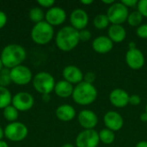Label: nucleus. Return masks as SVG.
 <instances>
[{
    "label": "nucleus",
    "instance_id": "obj_1",
    "mask_svg": "<svg viewBox=\"0 0 147 147\" xmlns=\"http://www.w3.org/2000/svg\"><path fill=\"white\" fill-rule=\"evenodd\" d=\"M27 58L26 49L19 44H9L5 46L1 52L0 59L5 68L12 69L22 65Z\"/></svg>",
    "mask_w": 147,
    "mask_h": 147
},
{
    "label": "nucleus",
    "instance_id": "obj_2",
    "mask_svg": "<svg viewBox=\"0 0 147 147\" xmlns=\"http://www.w3.org/2000/svg\"><path fill=\"white\" fill-rule=\"evenodd\" d=\"M78 31L71 26L61 28L55 35V43L57 47L63 52L73 50L79 43Z\"/></svg>",
    "mask_w": 147,
    "mask_h": 147
},
{
    "label": "nucleus",
    "instance_id": "obj_3",
    "mask_svg": "<svg viewBox=\"0 0 147 147\" xmlns=\"http://www.w3.org/2000/svg\"><path fill=\"white\" fill-rule=\"evenodd\" d=\"M98 91L96 88L84 81L79 83L74 87L72 93L73 101L81 106H88L92 104L97 98Z\"/></svg>",
    "mask_w": 147,
    "mask_h": 147
},
{
    "label": "nucleus",
    "instance_id": "obj_4",
    "mask_svg": "<svg viewBox=\"0 0 147 147\" xmlns=\"http://www.w3.org/2000/svg\"><path fill=\"white\" fill-rule=\"evenodd\" d=\"M30 36L32 40L38 45L48 44L54 36L53 27L46 21H42L33 26Z\"/></svg>",
    "mask_w": 147,
    "mask_h": 147
},
{
    "label": "nucleus",
    "instance_id": "obj_5",
    "mask_svg": "<svg viewBox=\"0 0 147 147\" xmlns=\"http://www.w3.org/2000/svg\"><path fill=\"white\" fill-rule=\"evenodd\" d=\"M34 89L40 94L50 95L56 84L53 76L47 71H40L36 73L32 80Z\"/></svg>",
    "mask_w": 147,
    "mask_h": 147
},
{
    "label": "nucleus",
    "instance_id": "obj_6",
    "mask_svg": "<svg viewBox=\"0 0 147 147\" xmlns=\"http://www.w3.org/2000/svg\"><path fill=\"white\" fill-rule=\"evenodd\" d=\"M106 15L111 24L122 25L127 20L129 10L121 2H115L112 5L109 6Z\"/></svg>",
    "mask_w": 147,
    "mask_h": 147
},
{
    "label": "nucleus",
    "instance_id": "obj_7",
    "mask_svg": "<svg viewBox=\"0 0 147 147\" xmlns=\"http://www.w3.org/2000/svg\"><path fill=\"white\" fill-rule=\"evenodd\" d=\"M28 129L27 126L20 121L9 123L4 128V137L13 142H19L28 136Z\"/></svg>",
    "mask_w": 147,
    "mask_h": 147
},
{
    "label": "nucleus",
    "instance_id": "obj_8",
    "mask_svg": "<svg viewBox=\"0 0 147 147\" xmlns=\"http://www.w3.org/2000/svg\"><path fill=\"white\" fill-rule=\"evenodd\" d=\"M9 70L11 81L16 85H26L33 80L34 76L31 70L24 65L16 66Z\"/></svg>",
    "mask_w": 147,
    "mask_h": 147
},
{
    "label": "nucleus",
    "instance_id": "obj_9",
    "mask_svg": "<svg viewBox=\"0 0 147 147\" xmlns=\"http://www.w3.org/2000/svg\"><path fill=\"white\" fill-rule=\"evenodd\" d=\"M99 142V135L95 129H84L78 134L75 140V144L77 147H97Z\"/></svg>",
    "mask_w": 147,
    "mask_h": 147
},
{
    "label": "nucleus",
    "instance_id": "obj_10",
    "mask_svg": "<svg viewBox=\"0 0 147 147\" xmlns=\"http://www.w3.org/2000/svg\"><path fill=\"white\" fill-rule=\"evenodd\" d=\"M11 104L19 112H25L33 108L34 104V98L28 92L20 91L13 96Z\"/></svg>",
    "mask_w": 147,
    "mask_h": 147
},
{
    "label": "nucleus",
    "instance_id": "obj_11",
    "mask_svg": "<svg viewBox=\"0 0 147 147\" xmlns=\"http://www.w3.org/2000/svg\"><path fill=\"white\" fill-rule=\"evenodd\" d=\"M66 20L65 10L59 6H53L47 9L45 13V21L51 26H59Z\"/></svg>",
    "mask_w": 147,
    "mask_h": 147
},
{
    "label": "nucleus",
    "instance_id": "obj_12",
    "mask_svg": "<svg viewBox=\"0 0 147 147\" xmlns=\"http://www.w3.org/2000/svg\"><path fill=\"white\" fill-rule=\"evenodd\" d=\"M144 53L138 48L128 49L126 53V63L132 70H140L145 65Z\"/></svg>",
    "mask_w": 147,
    "mask_h": 147
},
{
    "label": "nucleus",
    "instance_id": "obj_13",
    "mask_svg": "<svg viewBox=\"0 0 147 147\" xmlns=\"http://www.w3.org/2000/svg\"><path fill=\"white\" fill-rule=\"evenodd\" d=\"M78 121L84 130H91L96 127L98 123V117L92 110L84 109L78 113Z\"/></svg>",
    "mask_w": 147,
    "mask_h": 147
},
{
    "label": "nucleus",
    "instance_id": "obj_14",
    "mask_svg": "<svg viewBox=\"0 0 147 147\" xmlns=\"http://www.w3.org/2000/svg\"><path fill=\"white\" fill-rule=\"evenodd\" d=\"M103 123L106 128L113 132H117L122 128L124 120L120 113L116 111H108L103 116Z\"/></svg>",
    "mask_w": 147,
    "mask_h": 147
},
{
    "label": "nucleus",
    "instance_id": "obj_15",
    "mask_svg": "<svg viewBox=\"0 0 147 147\" xmlns=\"http://www.w3.org/2000/svg\"><path fill=\"white\" fill-rule=\"evenodd\" d=\"M70 22L71 26L78 31L85 29L89 23V16L84 9H76L70 15Z\"/></svg>",
    "mask_w": 147,
    "mask_h": 147
},
{
    "label": "nucleus",
    "instance_id": "obj_16",
    "mask_svg": "<svg viewBox=\"0 0 147 147\" xmlns=\"http://www.w3.org/2000/svg\"><path fill=\"white\" fill-rule=\"evenodd\" d=\"M84 73L81 69L76 65H67L63 69L62 76L64 80L73 84H78L84 81Z\"/></svg>",
    "mask_w": 147,
    "mask_h": 147
},
{
    "label": "nucleus",
    "instance_id": "obj_17",
    "mask_svg": "<svg viewBox=\"0 0 147 147\" xmlns=\"http://www.w3.org/2000/svg\"><path fill=\"white\" fill-rule=\"evenodd\" d=\"M129 94L120 88L113 90L109 94V102L110 103L118 109L125 108L129 104Z\"/></svg>",
    "mask_w": 147,
    "mask_h": 147
},
{
    "label": "nucleus",
    "instance_id": "obj_18",
    "mask_svg": "<svg viewBox=\"0 0 147 147\" xmlns=\"http://www.w3.org/2000/svg\"><path fill=\"white\" fill-rule=\"evenodd\" d=\"M113 47L114 43L109 38V36L101 35L95 38L92 41V48L97 53H108L113 49Z\"/></svg>",
    "mask_w": 147,
    "mask_h": 147
},
{
    "label": "nucleus",
    "instance_id": "obj_19",
    "mask_svg": "<svg viewBox=\"0 0 147 147\" xmlns=\"http://www.w3.org/2000/svg\"><path fill=\"white\" fill-rule=\"evenodd\" d=\"M55 115L61 121H71L76 117V110L70 104H62L56 109Z\"/></svg>",
    "mask_w": 147,
    "mask_h": 147
},
{
    "label": "nucleus",
    "instance_id": "obj_20",
    "mask_svg": "<svg viewBox=\"0 0 147 147\" xmlns=\"http://www.w3.org/2000/svg\"><path fill=\"white\" fill-rule=\"evenodd\" d=\"M108 34L113 43H121L124 41L127 37V31L122 25L111 24L109 27Z\"/></svg>",
    "mask_w": 147,
    "mask_h": 147
},
{
    "label": "nucleus",
    "instance_id": "obj_21",
    "mask_svg": "<svg viewBox=\"0 0 147 147\" xmlns=\"http://www.w3.org/2000/svg\"><path fill=\"white\" fill-rule=\"evenodd\" d=\"M73 90H74L73 85L63 79L56 82L53 91L59 97L68 98L72 96Z\"/></svg>",
    "mask_w": 147,
    "mask_h": 147
},
{
    "label": "nucleus",
    "instance_id": "obj_22",
    "mask_svg": "<svg viewBox=\"0 0 147 147\" xmlns=\"http://www.w3.org/2000/svg\"><path fill=\"white\" fill-rule=\"evenodd\" d=\"M13 96L6 88L0 86V109H3L11 104Z\"/></svg>",
    "mask_w": 147,
    "mask_h": 147
},
{
    "label": "nucleus",
    "instance_id": "obj_23",
    "mask_svg": "<svg viewBox=\"0 0 147 147\" xmlns=\"http://www.w3.org/2000/svg\"><path fill=\"white\" fill-rule=\"evenodd\" d=\"M29 20L34 24L39 23L45 19V13L40 7H34L28 12Z\"/></svg>",
    "mask_w": 147,
    "mask_h": 147
},
{
    "label": "nucleus",
    "instance_id": "obj_24",
    "mask_svg": "<svg viewBox=\"0 0 147 147\" xmlns=\"http://www.w3.org/2000/svg\"><path fill=\"white\" fill-rule=\"evenodd\" d=\"M3 115L6 121L10 122H15L19 117V111L12 105H9L3 109Z\"/></svg>",
    "mask_w": 147,
    "mask_h": 147
},
{
    "label": "nucleus",
    "instance_id": "obj_25",
    "mask_svg": "<svg viewBox=\"0 0 147 147\" xmlns=\"http://www.w3.org/2000/svg\"><path fill=\"white\" fill-rule=\"evenodd\" d=\"M98 135H99L100 142H102L105 145H111L115 140V132H113V131H111L106 127L102 129L98 133Z\"/></svg>",
    "mask_w": 147,
    "mask_h": 147
},
{
    "label": "nucleus",
    "instance_id": "obj_26",
    "mask_svg": "<svg viewBox=\"0 0 147 147\" xmlns=\"http://www.w3.org/2000/svg\"><path fill=\"white\" fill-rule=\"evenodd\" d=\"M109 20L106 14H99L95 16L93 20V25L96 29L102 30L109 26Z\"/></svg>",
    "mask_w": 147,
    "mask_h": 147
},
{
    "label": "nucleus",
    "instance_id": "obj_27",
    "mask_svg": "<svg viewBox=\"0 0 147 147\" xmlns=\"http://www.w3.org/2000/svg\"><path fill=\"white\" fill-rule=\"evenodd\" d=\"M143 16L138 11V10H134L129 13L128 17H127V23L131 26V27H140L143 22Z\"/></svg>",
    "mask_w": 147,
    "mask_h": 147
},
{
    "label": "nucleus",
    "instance_id": "obj_28",
    "mask_svg": "<svg viewBox=\"0 0 147 147\" xmlns=\"http://www.w3.org/2000/svg\"><path fill=\"white\" fill-rule=\"evenodd\" d=\"M12 83L10 78V70L8 68H3L0 71V86L6 87Z\"/></svg>",
    "mask_w": 147,
    "mask_h": 147
},
{
    "label": "nucleus",
    "instance_id": "obj_29",
    "mask_svg": "<svg viewBox=\"0 0 147 147\" xmlns=\"http://www.w3.org/2000/svg\"><path fill=\"white\" fill-rule=\"evenodd\" d=\"M137 10L143 16V17H147V0H140L137 5Z\"/></svg>",
    "mask_w": 147,
    "mask_h": 147
},
{
    "label": "nucleus",
    "instance_id": "obj_30",
    "mask_svg": "<svg viewBox=\"0 0 147 147\" xmlns=\"http://www.w3.org/2000/svg\"><path fill=\"white\" fill-rule=\"evenodd\" d=\"M78 35H79V40L83 42L89 41L91 39V33L88 29H82L78 31Z\"/></svg>",
    "mask_w": 147,
    "mask_h": 147
},
{
    "label": "nucleus",
    "instance_id": "obj_31",
    "mask_svg": "<svg viewBox=\"0 0 147 147\" xmlns=\"http://www.w3.org/2000/svg\"><path fill=\"white\" fill-rule=\"evenodd\" d=\"M136 34L141 39H147V23L141 24L136 29Z\"/></svg>",
    "mask_w": 147,
    "mask_h": 147
},
{
    "label": "nucleus",
    "instance_id": "obj_32",
    "mask_svg": "<svg viewBox=\"0 0 147 147\" xmlns=\"http://www.w3.org/2000/svg\"><path fill=\"white\" fill-rule=\"evenodd\" d=\"M37 3L40 6V7H43V8H47L50 9L52 7L54 6V0H38L37 1Z\"/></svg>",
    "mask_w": 147,
    "mask_h": 147
},
{
    "label": "nucleus",
    "instance_id": "obj_33",
    "mask_svg": "<svg viewBox=\"0 0 147 147\" xmlns=\"http://www.w3.org/2000/svg\"><path fill=\"white\" fill-rule=\"evenodd\" d=\"M95 80H96V74L92 71H89L84 75V81L88 84H93Z\"/></svg>",
    "mask_w": 147,
    "mask_h": 147
},
{
    "label": "nucleus",
    "instance_id": "obj_34",
    "mask_svg": "<svg viewBox=\"0 0 147 147\" xmlns=\"http://www.w3.org/2000/svg\"><path fill=\"white\" fill-rule=\"evenodd\" d=\"M141 102V98L139 95L134 94L129 96V104L133 106H138Z\"/></svg>",
    "mask_w": 147,
    "mask_h": 147
},
{
    "label": "nucleus",
    "instance_id": "obj_35",
    "mask_svg": "<svg viewBox=\"0 0 147 147\" xmlns=\"http://www.w3.org/2000/svg\"><path fill=\"white\" fill-rule=\"evenodd\" d=\"M7 21H8V17L6 13L3 10H0V29L4 28V26L7 23Z\"/></svg>",
    "mask_w": 147,
    "mask_h": 147
},
{
    "label": "nucleus",
    "instance_id": "obj_36",
    "mask_svg": "<svg viewBox=\"0 0 147 147\" xmlns=\"http://www.w3.org/2000/svg\"><path fill=\"white\" fill-rule=\"evenodd\" d=\"M121 3L127 7V8H137L139 1L137 0H122Z\"/></svg>",
    "mask_w": 147,
    "mask_h": 147
},
{
    "label": "nucleus",
    "instance_id": "obj_37",
    "mask_svg": "<svg viewBox=\"0 0 147 147\" xmlns=\"http://www.w3.org/2000/svg\"><path fill=\"white\" fill-rule=\"evenodd\" d=\"M140 121H143V122H147V113H146V112L142 113V114L140 115Z\"/></svg>",
    "mask_w": 147,
    "mask_h": 147
},
{
    "label": "nucleus",
    "instance_id": "obj_38",
    "mask_svg": "<svg viewBox=\"0 0 147 147\" xmlns=\"http://www.w3.org/2000/svg\"><path fill=\"white\" fill-rule=\"evenodd\" d=\"M135 147H147V141H146V140L140 141V142L137 143Z\"/></svg>",
    "mask_w": 147,
    "mask_h": 147
},
{
    "label": "nucleus",
    "instance_id": "obj_39",
    "mask_svg": "<svg viewBox=\"0 0 147 147\" xmlns=\"http://www.w3.org/2000/svg\"><path fill=\"white\" fill-rule=\"evenodd\" d=\"M81 3H83L84 5H90L93 3V0H82Z\"/></svg>",
    "mask_w": 147,
    "mask_h": 147
},
{
    "label": "nucleus",
    "instance_id": "obj_40",
    "mask_svg": "<svg viewBox=\"0 0 147 147\" xmlns=\"http://www.w3.org/2000/svg\"><path fill=\"white\" fill-rule=\"evenodd\" d=\"M128 48L129 49H135V48H137L136 47V43L134 42V41H130L129 44H128Z\"/></svg>",
    "mask_w": 147,
    "mask_h": 147
},
{
    "label": "nucleus",
    "instance_id": "obj_41",
    "mask_svg": "<svg viewBox=\"0 0 147 147\" xmlns=\"http://www.w3.org/2000/svg\"><path fill=\"white\" fill-rule=\"evenodd\" d=\"M102 3H104V4H107V5H112L114 3H115V1L114 0H102Z\"/></svg>",
    "mask_w": 147,
    "mask_h": 147
},
{
    "label": "nucleus",
    "instance_id": "obj_42",
    "mask_svg": "<svg viewBox=\"0 0 147 147\" xmlns=\"http://www.w3.org/2000/svg\"><path fill=\"white\" fill-rule=\"evenodd\" d=\"M3 137H4V129H3L0 127V140H3Z\"/></svg>",
    "mask_w": 147,
    "mask_h": 147
},
{
    "label": "nucleus",
    "instance_id": "obj_43",
    "mask_svg": "<svg viewBox=\"0 0 147 147\" xmlns=\"http://www.w3.org/2000/svg\"><path fill=\"white\" fill-rule=\"evenodd\" d=\"M0 147H9L8 144L3 141V140H0Z\"/></svg>",
    "mask_w": 147,
    "mask_h": 147
},
{
    "label": "nucleus",
    "instance_id": "obj_44",
    "mask_svg": "<svg viewBox=\"0 0 147 147\" xmlns=\"http://www.w3.org/2000/svg\"><path fill=\"white\" fill-rule=\"evenodd\" d=\"M60 147H74V146H73V145H71V144H70V143H66V144L62 145Z\"/></svg>",
    "mask_w": 147,
    "mask_h": 147
},
{
    "label": "nucleus",
    "instance_id": "obj_45",
    "mask_svg": "<svg viewBox=\"0 0 147 147\" xmlns=\"http://www.w3.org/2000/svg\"><path fill=\"white\" fill-rule=\"evenodd\" d=\"M3 68H4V66H3V62H2V60H1V59H0V71H1Z\"/></svg>",
    "mask_w": 147,
    "mask_h": 147
},
{
    "label": "nucleus",
    "instance_id": "obj_46",
    "mask_svg": "<svg viewBox=\"0 0 147 147\" xmlns=\"http://www.w3.org/2000/svg\"><path fill=\"white\" fill-rule=\"evenodd\" d=\"M145 110H146L145 112H146V113H147V103H146V109H145Z\"/></svg>",
    "mask_w": 147,
    "mask_h": 147
}]
</instances>
